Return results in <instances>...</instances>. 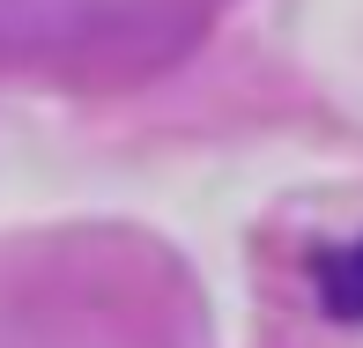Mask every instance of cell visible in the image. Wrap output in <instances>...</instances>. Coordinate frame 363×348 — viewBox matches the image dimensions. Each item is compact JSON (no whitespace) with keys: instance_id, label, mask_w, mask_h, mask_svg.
<instances>
[{"instance_id":"cell-1","label":"cell","mask_w":363,"mask_h":348,"mask_svg":"<svg viewBox=\"0 0 363 348\" xmlns=\"http://www.w3.org/2000/svg\"><path fill=\"white\" fill-rule=\"evenodd\" d=\"M319 304H326V319L363 326V237L319 259Z\"/></svg>"}]
</instances>
